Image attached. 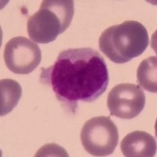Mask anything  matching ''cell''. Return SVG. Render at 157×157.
<instances>
[{
    "label": "cell",
    "mask_w": 157,
    "mask_h": 157,
    "mask_svg": "<svg viewBox=\"0 0 157 157\" xmlns=\"http://www.w3.org/2000/svg\"><path fill=\"white\" fill-rule=\"evenodd\" d=\"M72 0H44L39 10L29 18L27 32L35 43H51L64 33L74 16Z\"/></svg>",
    "instance_id": "cell-3"
},
{
    "label": "cell",
    "mask_w": 157,
    "mask_h": 157,
    "mask_svg": "<svg viewBox=\"0 0 157 157\" xmlns=\"http://www.w3.org/2000/svg\"><path fill=\"white\" fill-rule=\"evenodd\" d=\"M22 95L19 82L10 78L0 81V116H5L17 105Z\"/></svg>",
    "instance_id": "cell-8"
},
{
    "label": "cell",
    "mask_w": 157,
    "mask_h": 157,
    "mask_svg": "<svg viewBox=\"0 0 157 157\" xmlns=\"http://www.w3.org/2000/svg\"><path fill=\"white\" fill-rule=\"evenodd\" d=\"M145 95L138 85L120 83L109 93L107 105L111 116L130 120L137 117L145 105Z\"/></svg>",
    "instance_id": "cell-6"
},
{
    "label": "cell",
    "mask_w": 157,
    "mask_h": 157,
    "mask_svg": "<svg viewBox=\"0 0 157 157\" xmlns=\"http://www.w3.org/2000/svg\"><path fill=\"white\" fill-rule=\"evenodd\" d=\"M140 86L152 93L157 92V57L151 56L141 61L137 71Z\"/></svg>",
    "instance_id": "cell-9"
},
{
    "label": "cell",
    "mask_w": 157,
    "mask_h": 157,
    "mask_svg": "<svg viewBox=\"0 0 157 157\" xmlns=\"http://www.w3.org/2000/svg\"><path fill=\"white\" fill-rule=\"evenodd\" d=\"M123 155L127 157H152L156 153V141L148 133L136 130L122 140L120 145Z\"/></svg>",
    "instance_id": "cell-7"
},
{
    "label": "cell",
    "mask_w": 157,
    "mask_h": 157,
    "mask_svg": "<svg viewBox=\"0 0 157 157\" xmlns=\"http://www.w3.org/2000/svg\"><path fill=\"white\" fill-rule=\"evenodd\" d=\"M41 82L51 86L65 110L75 114L78 102H93L109 85L107 64L97 50L90 47L68 49L52 66L42 68Z\"/></svg>",
    "instance_id": "cell-1"
},
{
    "label": "cell",
    "mask_w": 157,
    "mask_h": 157,
    "mask_svg": "<svg viewBox=\"0 0 157 157\" xmlns=\"http://www.w3.org/2000/svg\"><path fill=\"white\" fill-rule=\"evenodd\" d=\"M148 31L136 21H126L108 28L99 38V48L116 64H124L144 53L148 47Z\"/></svg>",
    "instance_id": "cell-2"
},
{
    "label": "cell",
    "mask_w": 157,
    "mask_h": 157,
    "mask_svg": "<svg viewBox=\"0 0 157 157\" xmlns=\"http://www.w3.org/2000/svg\"><path fill=\"white\" fill-rule=\"evenodd\" d=\"M4 60L8 69L12 72L27 75L34 71L41 62V50L35 42L17 36L6 44Z\"/></svg>",
    "instance_id": "cell-5"
},
{
    "label": "cell",
    "mask_w": 157,
    "mask_h": 157,
    "mask_svg": "<svg viewBox=\"0 0 157 157\" xmlns=\"http://www.w3.org/2000/svg\"><path fill=\"white\" fill-rule=\"evenodd\" d=\"M62 155L68 156V153L62 147L59 146L56 144H49L42 147L36 153V156H49V155Z\"/></svg>",
    "instance_id": "cell-10"
},
{
    "label": "cell",
    "mask_w": 157,
    "mask_h": 157,
    "mask_svg": "<svg viewBox=\"0 0 157 157\" xmlns=\"http://www.w3.org/2000/svg\"><path fill=\"white\" fill-rule=\"evenodd\" d=\"M80 139L85 150L94 156L113 154L119 141L118 128L109 117L97 116L84 123Z\"/></svg>",
    "instance_id": "cell-4"
}]
</instances>
